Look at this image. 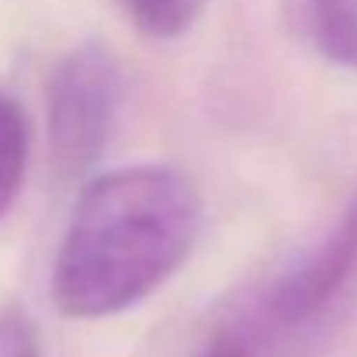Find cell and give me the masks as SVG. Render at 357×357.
<instances>
[{
	"mask_svg": "<svg viewBox=\"0 0 357 357\" xmlns=\"http://www.w3.org/2000/svg\"><path fill=\"white\" fill-rule=\"evenodd\" d=\"M202 226V195L174 167L139 163L94 177L56 250V309L108 319L146 302L195 253Z\"/></svg>",
	"mask_w": 357,
	"mask_h": 357,
	"instance_id": "obj_1",
	"label": "cell"
},
{
	"mask_svg": "<svg viewBox=\"0 0 357 357\" xmlns=\"http://www.w3.org/2000/svg\"><path fill=\"white\" fill-rule=\"evenodd\" d=\"M357 278V195L333 226L281 274L260 284L236 312L253 326L267 354L284 340L312 330Z\"/></svg>",
	"mask_w": 357,
	"mask_h": 357,
	"instance_id": "obj_2",
	"label": "cell"
},
{
	"mask_svg": "<svg viewBox=\"0 0 357 357\" xmlns=\"http://www.w3.org/2000/svg\"><path fill=\"white\" fill-rule=\"evenodd\" d=\"M125 73L108 45L73 49L49 80V146L66 177H80L105 153L119 119Z\"/></svg>",
	"mask_w": 357,
	"mask_h": 357,
	"instance_id": "obj_3",
	"label": "cell"
},
{
	"mask_svg": "<svg viewBox=\"0 0 357 357\" xmlns=\"http://www.w3.org/2000/svg\"><path fill=\"white\" fill-rule=\"evenodd\" d=\"M295 17L319 56L357 70V0H295Z\"/></svg>",
	"mask_w": 357,
	"mask_h": 357,
	"instance_id": "obj_4",
	"label": "cell"
},
{
	"mask_svg": "<svg viewBox=\"0 0 357 357\" xmlns=\"http://www.w3.org/2000/svg\"><path fill=\"white\" fill-rule=\"evenodd\" d=\"M28 170V119L10 94H0V219L10 212Z\"/></svg>",
	"mask_w": 357,
	"mask_h": 357,
	"instance_id": "obj_5",
	"label": "cell"
},
{
	"mask_svg": "<svg viewBox=\"0 0 357 357\" xmlns=\"http://www.w3.org/2000/svg\"><path fill=\"white\" fill-rule=\"evenodd\" d=\"M208 0H121L128 21L149 38H181L205 10Z\"/></svg>",
	"mask_w": 357,
	"mask_h": 357,
	"instance_id": "obj_6",
	"label": "cell"
},
{
	"mask_svg": "<svg viewBox=\"0 0 357 357\" xmlns=\"http://www.w3.org/2000/svg\"><path fill=\"white\" fill-rule=\"evenodd\" d=\"M195 357H267V351L257 340V333L246 326V319L239 312H229L222 323L212 326V333L205 337Z\"/></svg>",
	"mask_w": 357,
	"mask_h": 357,
	"instance_id": "obj_7",
	"label": "cell"
},
{
	"mask_svg": "<svg viewBox=\"0 0 357 357\" xmlns=\"http://www.w3.org/2000/svg\"><path fill=\"white\" fill-rule=\"evenodd\" d=\"M0 357H42L38 330L21 309H0Z\"/></svg>",
	"mask_w": 357,
	"mask_h": 357,
	"instance_id": "obj_8",
	"label": "cell"
}]
</instances>
